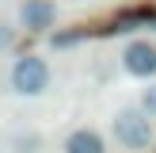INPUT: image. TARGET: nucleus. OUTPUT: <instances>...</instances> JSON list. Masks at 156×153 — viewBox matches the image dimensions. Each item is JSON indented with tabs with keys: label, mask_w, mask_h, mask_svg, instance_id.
Masks as SVG:
<instances>
[{
	"label": "nucleus",
	"mask_w": 156,
	"mask_h": 153,
	"mask_svg": "<svg viewBox=\"0 0 156 153\" xmlns=\"http://www.w3.org/2000/svg\"><path fill=\"white\" fill-rule=\"evenodd\" d=\"M114 138L126 149H141V145L152 142V119L145 111H122L114 119Z\"/></svg>",
	"instance_id": "obj_1"
},
{
	"label": "nucleus",
	"mask_w": 156,
	"mask_h": 153,
	"mask_svg": "<svg viewBox=\"0 0 156 153\" xmlns=\"http://www.w3.org/2000/svg\"><path fill=\"white\" fill-rule=\"evenodd\" d=\"M19 19H23V27L42 31V27L53 23V4H50V0H27V4L19 8Z\"/></svg>",
	"instance_id": "obj_4"
},
{
	"label": "nucleus",
	"mask_w": 156,
	"mask_h": 153,
	"mask_svg": "<svg viewBox=\"0 0 156 153\" xmlns=\"http://www.w3.org/2000/svg\"><path fill=\"white\" fill-rule=\"evenodd\" d=\"M65 153H103V138L95 130H76L65 142Z\"/></svg>",
	"instance_id": "obj_5"
},
{
	"label": "nucleus",
	"mask_w": 156,
	"mask_h": 153,
	"mask_svg": "<svg viewBox=\"0 0 156 153\" xmlns=\"http://www.w3.org/2000/svg\"><path fill=\"white\" fill-rule=\"evenodd\" d=\"M141 107H145V115H156V88H145V99H141Z\"/></svg>",
	"instance_id": "obj_6"
},
{
	"label": "nucleus",
	"mask_w": 156,
	"mask_h": 153,
	"mask_svg": "<svg viewBox=\"0 0 156 153\" xmlns=\"http://www.w3.org/2000/svg\"><path fill=\"white\" fill-rule=\"evenodd\" d=\"M12 84L23 96H38V92L50 84V65H46L42 58H19L15 69H12Z\"/></svg>",
	"instance_id": "obj_2"
},
{
	"label": "nucleus",
	"mask_w": 156,
	"mask_h": 153,
	"mask_svg": "<svg viewBox=\"0 0 156 153\" xmlns=\"http://www.w3.org/2000/svg\"><path fill=\"white\" fill-rule=\"evenodd\" d=\"M122 61H126V69L133 76H149V73H156V46H149V42H129L126 54H122Z\"/></svg>",
	"instance_id": "obj_3"
},
{
	"label": "nucleus",
	"mask_w": 156,
	"mask_h": 153,
	"mask_svg": "<svg viewBox=\"0 0 156 153\" xmlns=\"http://www.w3.org/2000/svg\"><path fill=\"white\" fill-rule=\"evenodd\" d=\"M8 42H12V31H8L4 23H0V46H8Z\"/></svg>",
	"instance_id": "obj_7"
}]
</instances>
